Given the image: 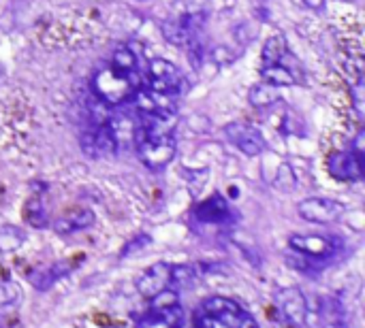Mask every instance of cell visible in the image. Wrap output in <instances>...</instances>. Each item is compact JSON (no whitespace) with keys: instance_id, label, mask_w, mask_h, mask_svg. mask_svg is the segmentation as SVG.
Listing matches in <instances>:
<instances>
[{"instance_id":"1","label":"cell","mask_w":365,"mask_h":328,"mask_svg":"<svg viewBox=\"0 0 365 328\" xmlns=\"http://www.w3.org/2000/svg\"><path fill=\"white\" fill-rule=\"evenodd\" d=\"M250 316L235 298L209 296L194 313V328H243Z\"/></svg>"},{"instance_id":"2","label":"cell","mask_w":365,"mask_h":328,"mask_svg":"<svg viewBox=\"0 0 365 328\" xmlns=\"http://www.w3.org/2000/svg\"><path fill=\"white\" fill-rule=\"evenodd\" d=\"M141 86L143 81L137 70L118 73L109 66V68H101L92 77V94L107 107H118L122 103H127Z\"/></svg>"},{"instance_id":"3","label":"cell","mask_w":365,"mask_h":328,"mask_svg":"<svg viewBox=\"0 0 365 328\" xmlns=\"http://www.w3.org/2000/svg\"><path fill=\"white\" fill-rule=\"evenodd\" d=\"M133 139H135L139 160L152 171L167 166L176 156L178 145H176L174 135H148L139 124V126H135Z\"/></svg>"},{"instance_id":"4","label":"cell","mask_w":365,"mask_h":328,"mask_svg":"<svg viewBox=\"0 0 365 328\" xmlns=\"http://www.w3.org/2000/svg\"><path fill=\"white\" fill-rule=\"evenodd\" d=\"M297 211L306 222H312V224H335L346 213V207L335 198L312 196L301 200L297 205Z\"/></svg>"},{"instance_id":"5","label":"cell","mask_w":365,"mask_h":328,"mask_svg":"<svg viewBox=\"0 0 365 328\" xmlns=\"http://www.w3.org/2000/svg\"><path fill=\"white\" fill-rule=\"evenodd\" d=\"M225 137L229 139V143H233L241 154L246 156H259L265 149V139L263 133L256 128V126L248 124V122H231L225 126Z\"/></svg>"},{"instance_id":"6","label":"cell","mask_w":365,"mask_h":328,"mask_svg":"<svg viewBox=\"0 0 365 328\" xmlns=\"http://www.w3.org/2000/svg\"><path fill=\"white\" fill-rule=\"evenodd\" d=\"M327 171L337 182H361L365 175V158L355 151H335L327 160Z\"/></svg>"},{"instance_id":"7","label":"cell","mask_w":365,"mask_h":328,"mask_svg":"<svg viewBox=\"0 0 365 328\" xmlns=\"http://www.w3.org/2000/svg\"><path fill=\"white\" fill-rule=\"evenodd\" d=\"M82 149L84 154L90 158H101V156H111L118 149V137L113 128L107 124H99L94 131H88L82 135Z\"/></svg>"},{"instance_id":"8","label":"cell","mask_w":365,"mask_h":328,"mask_svg":"<svg viewBox=\"0 0 365 328\" xmlns=\"http://www.w3.org/2000/svg\"><path fill=\"white\" fill-rule=\"evenodd\" d=\"M288 245L297 254L312 260H327L335 251V241L323 235H293L288 239Z\"/></svg>"},{"instance_id":"9","label":"cell","mask_w":365,"mask_h":328,"mask_svg":"<svg viewBox=\"0 0 365 328\" xmlns=\"http://www.w3.org/2000/svg\"><path fill=\"white\" fill-rule=\"evenodd\" d=\"M169 286H171V264L169 262L152 264L135 280L137 292L145 298H152L154 294H158L160 290H165Z\"/></svg>"},{"instance_id":"10","label":"cell","mask_w":365,"mask_h":328,"mask_svg":"<svg viewBox=\"0 0 365 328\" xmlns=\"http://www.w3.org/2000/svg\"><path fill=\"white\" fill-rule=\"evenodd\" d=\"M276 305L284 320L303 324L308 320V300L299 288H282L276 292Z\"/></svg>"},{"instance_id":"11","label":"cell","mask_w":365,"mask_h":328,"mask_svg":"<svg viewBox=\"0 0 365 328\" xmlns=\"http://www.w3.org/2000/svg\"><path fill=\"white\" fill-rule=\"evenodd\" d=\"M77 267V260L75 258H68V260H58V262H52L50 267H45V269H39V271H32L28 275V282L45 292V290H50L56 282H60L62 277H66L73 269Z\"/></svg>"},{"instance_id":"12","label":"cell","mask_w":365,"mask_h":328,"mask_svg":"<svg viewBox=\"0 0 365 328\" xmlns=\"http://www.w3.org/2000/svg\"><path fill=\"white\" fill-rule=\"evenodd\" d=\"M231 215L233 211H231L229 200L221 194H214L212 198L203 200V203L194 207V218L205 224H223V222H229Z\"/></svg>"},{"instance_id":"13","label":"cell","mask_w":365,"mask_h":328,"mask_svg":"<svg viewBox=\"0 0 365 328\" xmlns=\"http://www.w3.org/2000/svg\"><path fill=\"white\" fill-rule=\"evenodd\" d=\"M94 222H96L94 211H90V209H71L54 222V231L60 233V235H71V233L90 229Z\"/></svg>"},{"instance_id":"14","label":"cell","mask_w":365,"mask_h":328,"mask_svg":"<svg viewBox=\"0 0 365 328\" xmlns=\"http://www.w3.org/2000/svg\"><path fill=\"white\" fill-rule=\"evenodd\" d=\"M180 324H182V309L178 305L160 311L150 309L137 322V328H180Z\"/></svg>"},{"instance_id":"15","label":"cell","mask_w":365,"mask_h":328,"mask_svg":"<svg viewBox=\"0 0 365 328\" xmlns=\"http://www.w3.org/2000/svg\"><path fill=\"white\" fill-rule=\"evenodd\" d=\"M278 100H280V88L267 84V81L252 86L248 92V103L256 109H267L274 103H278Z\"/></svg>"},{"instance_id":"16","label":"cell","mask_w":365,"mask_h":328,"mask_svg":"<svg viewBox=\"0 0 365 328\" xmlns=\"http://www.w3.org/2000/svg\"><path fill=\"white\" fill-rule=\"evenodd\" d=\"M160 30H162V37H165L169 43H171V45H180V47L188 45V43L194 39V32H190V30L186 28V23L182 21V17L162 21Z\"/></svg>"},{"instance_id":"17","label":"cell","mask_w":365,"mask_h":328,"mask_svg":"<svg viewBox=\"0 0 365 328\" xmlns=\"http://www.w3.org/2000/svg\"><path fill=\"white\" fill-rule=\"evenodd\" d=\"M286 56V39L284 35H272L263 43V52H261V60L263 66H272V64H280V60Z\"/></svg>"},{"instance_id":"18","label":"cell","mask_w":365,"mask_h":328,"mask_svg":"<svg viewBox=\"0 0 365 328\" xmlns=\"http://www.w3.org/2000/svg\"><path fill=\"white\" fill-rule=\"evenodd\" d=\"M203 271L205 269L201 264H171V284H176L178 288H190L197 284Z\"/></svg>"},{"instance_id":"19","label":"cell","mask_w":365,"mask_h":328,"mask_svg":"<svg viewBox=\"0 0 365 328\" xmlns=\"http://www.w3.org/2000/svg\"><path fill=\"white\" fill-rule=\"evenodd\" d=\"M261 75L267 84L272 86H278V88H284V86H295L297 84V77L293 73H290L284 64H272V66H263L261 68Z\"/></svg>"},{"instance_id":"20","label":"cell","mask_w":365,"mask_h":328,"mask_svg":"<svg viewBox=\"0 0 365 328\" xmlns=\"http://www.w3.org/2000/svg\"><path fill=\"white\" fill-rule=\"evenodd\" d=\"M24 215H26V222L35 229H43L47 226V213H45V207H43V200L39 196H32L26 207H24Z\"/></svg>"},{"instance_id":"21","label":"cell","mask_w":365,"mask_h":328,"mask_svg":"<svg viewBox=\"0 0 365 328\" xmlns=\"http://www.w3.org/2000/svg\"><path fill=\"white\" fill-rule=\"evenodd\" d=\"M152 79H180V70L174 62L165 58H154L148 66Z\"/></svg>"},{"instance_id":"22","label":"cell","mask_w":365,"mask_h":328,"mask_svg":"<svg viewBox=\"0 0 365 328\" xmlns=\"http://www.w3.org/2000/svg\"><path fill=\"white\" fill-rule=\"evenodd\" d=\"M111 68L118 70V73H131L137 68V58L135 54L131 52L129 47H120L113 52V58H111Z\"/></svg>"},{"instance_id":"23","label":"cell","mask_w":365,"mask_h":328,"mask_svg":"<svg viewBox=\"0 0 365 328\" xmlns=\"http://www.w3.org/2000/svg\"><path fill=\"white\" fill-rule=\"evenodd\" d=\"M178 305H180V294L171 288H165L150 298V309H154V311L171 309V307H178Z\"/></svg>"},{"instance_id":"24","label":"cell","mask_w":365,"mask_h":328,"mask_svg":"<svg viewBox=\"0 0 365 328\" xmlns=\"http://www.w3.org/2000/svg\"><path fill=\"white\" fill-rule=\"evenodd\" d=\"M152 243V237L150 235H145V233H139V235H135L131 241H127L124 243V247H122V251H120V256L124 258V256H133V254H137V251H141V249H145Z\"/></svg>"},{"instance_id":"25","label":"cell","mask_w":365,"mask_h":328,"mask_svg":"<svg viewBox=\"0 0 365 328\" xmlns=\"http://www.w3.org/2000/svg\"><path fill=\"white\" fill-rule=\"evenodd\" d=\"M21 235L15 231V229H3L0 231V249L3 251H13V249H17L19 245H21Z\"/></svg>"},{"instance_id":"26","label":"cell","mask_w":365,"mask_h":328,"mask_svg":"<svg viewBox=\"0 0 365 328\" xmlns=\"http://www.w3.org/2000/svg\"><path fill=\"white\" fill-rule=\"evenodd\" d=\"M15 288L13 284H0V305H9V302H15L17 300V292H11L9 290Z\"/></svg>"},{"instance_id":"27","label":"cell","mask_w":365,"mask_h":328,"mask_svg":"<svg viewBox=\"0 0 365 328\" xmlns=\"http://www.w3.org/2000/svg\"><path fill=\"white\" fill-rule=\"evenodd\" d=\"M350 151H355L357 156L365 158V131H359V133H357V137H355V141H353Z\"/></svg>"},{"instance_id":"28","label":"cell","mask_w":365,"mask_h":328,"mask_svg":"<svg viewBox=\"0 0 365 328\" xmlns=\"http://www.w3.org/2000/svg\"><path fill=\"white\" fill-rule=\"evenodd\" d=\"M303 5L308 9H314V11H321L325 7V0H303Z\"/></svg>"},{"instance_id":"29","label":"cell","mask_w":365,"mask_h":328,"mask_svg":"<svg viewBox=\"0 0 365 328\" xmlns=\"http://www.w3.org/2000/svg\"><path fill=\"white\" fill-rule=\"evenodd\" d=\"M243 328H261V326H259V322L250 316V320L246 322V326H243Z\"/></svg>"},{"instance_id":"30","label":"cell","mask_w":365,"mask_h":328,"mask_svg":"<svg viewBox=\"0 0 365 328\" xmlns=\"http://www.w3.org/2000/svg\"><path fill=\"white\" fill-rule=\"evenodd\" d=\"M256 11H259V17L267 19V9H256Z\"/></svg>"},{"instance_id":"31","label":"cell","mask_w":365,"mask_h":328,"mask_svg":"<svg viewBox=\"0 0 365 328\" xmlns=\"http://www.w3.org/2000/svg\"><path fill=\"white\" fill-rule=\"evenodd\" d=\"M350 3H355V0H350Z\"/></svg>"}]
</instances>
